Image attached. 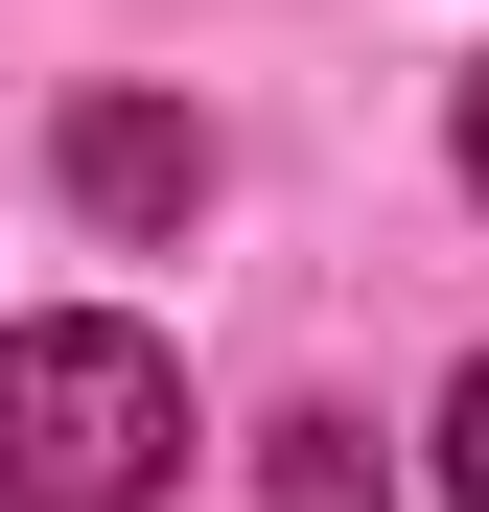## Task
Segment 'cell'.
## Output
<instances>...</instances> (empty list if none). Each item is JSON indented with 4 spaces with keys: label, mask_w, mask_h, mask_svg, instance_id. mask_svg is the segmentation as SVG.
<instances>
[{
    "label": "cell",
    "mask_w": 489,
    "mask_h": 512,
    "mask_svg": "<svg viewBox=\"0 0 489 512\" xmlns=\"http://www.w3.org/2000/svg\"><path fill=\"white\" fill-rule=\"evenodd\" d=\"M163 466H187V373H163L117 303L0 326V512H140Z\"/></svg>",
    "instance_id": "1"
},
{
    "label": "cell",
    "mask_w": 489,
    "mask_h": 512,
    "mask_svg": "<svg viewBox=\"0 0 489 512\" xmlns=\"http://www.w3.org/2000/svg\"><path fill=\"white\" fill-rule=\"evenodd\" d=\"M70 210H94V233H187L210 210V117H163V94H70Z\"/></svg>",
    "instance_id": "2"
},
{
    "label": "cell",
    "mask_w": 489,
    "mask_h": 512,
    "mask_svg": "<svg viewBox=\"0 0 489 512\" xmlns=\"http://www.w3.org/2000/svg\"><path fill=\"white\" fill-rule=\"evenodd\" d=\"M280 512H373V466H350V419H280Z\"/></svg>",
    "instance_id": "3"
},
{
    "label": "cell",
    "mask_w": 489,
    "mask_h": 512,
    "mask_svg": "<svg viewBox=\"0 0 489 512\" xmlns=\"http://www.w3.org/2000/svg\"><path fill=\"white\" fill-rule=\"evenodd\" d=\"M443 512H489V350L443 373Z\"/></svg>",
    "instance_id": "4"
},
{
    "label": "cell",
    "mask_w": 489,
    "mask_h": 512,
    "mask_svg": "<svg viewBox=\"0 0 489 512\" xmlns=\"http://www.w3.org/2000/svg\"><path fill=\"white\" fill-rule=\"evenodd\" d=\"M466 187H489V70H466Z\"/></svg>",
    "instance_id": "5"
}]
</instances>
